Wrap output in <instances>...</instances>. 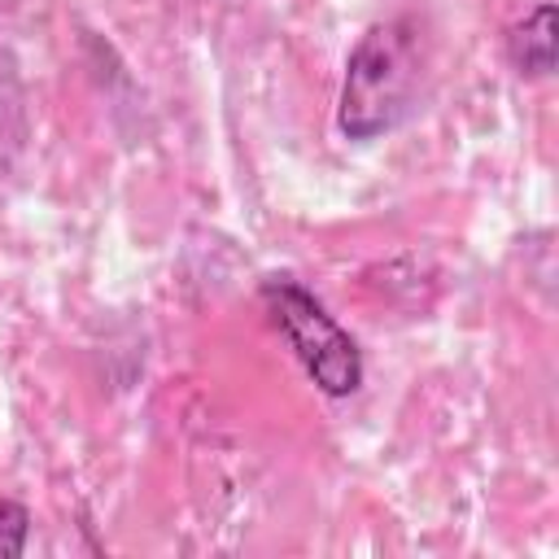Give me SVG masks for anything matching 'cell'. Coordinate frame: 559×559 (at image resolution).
Returning <instances> with one entry per match:
<instances>
[{
  "label": "cell",
  "mask_w": 559,
  "mask_h": 559,
  "mask_svg": "<svg viewBox=\"0 0 559 559\" xmlns=\"http://www.w3.org/2000/svg\"><path fill=\"white\" fill-rule=\"evenodd\" d=\"M424 31L415 17L371 22L345 57L336 127L345 140H380L415 109L424 79Z\"/></svg>",
  "instance_id": "obj_1"
},
{
  "label": "cell",
  "mask_w": 559,
  "mask_h": 559,
  "mask_svg": "<svg viewBox=\"0 0 559 559\" xmlns=\"http://www.w3.org/2000/svg\"><path fill=\"white\" fill-rule=\"evenodd\" d=\"M262 306L323 397H349L362 389V349L314 293L288 275H271L262 284Z\"/></svg>",
  "instance_id": "obj_2"
},
{
  "label": "cell",
  "mask_w": 559,
  "mask_h": 559,
  "mask_svg": "<svg viewBox=\"0 0 559 559\" xmlns=\"http://www.w3.org/2000/svg\"><path fill=\"white\" fill-rule=\"evenodd\" d=\"M507 57H511L515 74H524V79H546L555 70V57H559V9L550 0H542L533 13H524L507 31Z\"/></svg>",
  "instance_id": "obj_3"
},
{
  "label": "cell",
  "mask_w": 559,
  "mask_h": 559,
  "mask_svg": "<svg viewBox=\"0 0 559 559\" xmlns=\"http://www.w3.org/2000/svg\"><path fill=\"white\" fill-rule=\"evenodd\" d=\"M31 537V511L17 498H0V559H17Z\"/></svg>",
  "instance_id": "obj_4"
}]
</instances>
